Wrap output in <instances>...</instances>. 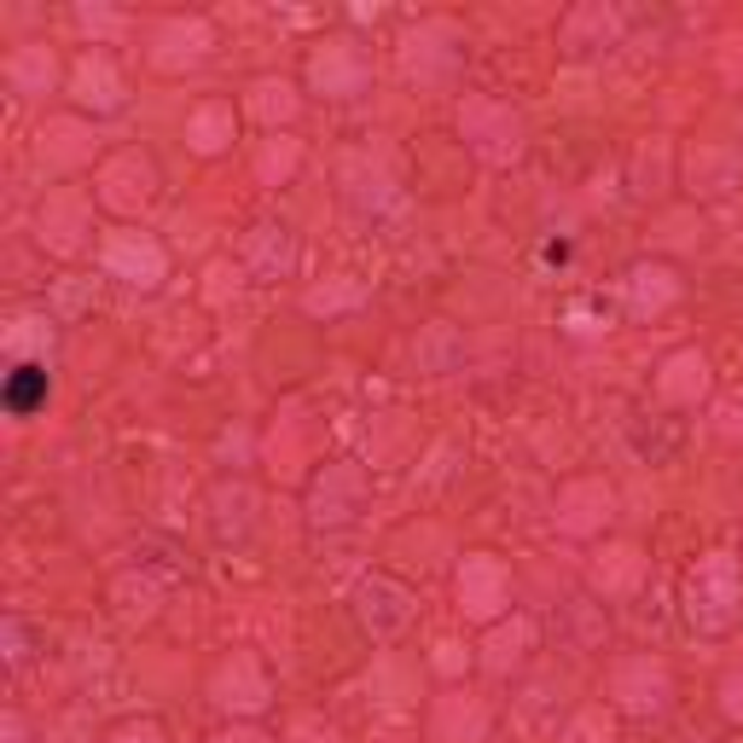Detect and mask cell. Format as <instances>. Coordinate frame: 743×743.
Instances as JSON below:
<instances>
[{"mask_svg":"<svg viewBox=\"0 0 743 743\" xmlns=\"http://www.w3.org/2000/svg\"><path fill=\"white\" fill-rule=\"evenodd\" d=\"M41 401H47V372H41V366H18L7 378V412H12V419H30Z\"/></svg>","mask_w":743,"mask_h":743,"instance_id":"cell-1","label":"cell"}]
</instances>
